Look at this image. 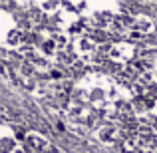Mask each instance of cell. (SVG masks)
<instances>
[{
  "instance_id": "cell-1",
  "label": "cell",
  "mask_w": 157,
  "mask_h": 153,
  "mask_svg": "<svg viewBox=\"0 0 157 153\" xmlns=\"http://www.w3.org/2000/svg\"><path fill=\"white\" fill-rule=\"evenodd\" d=\"M76 101L96 109H109L119 96V86L107 76H86L76 86Z\"/></svg>"
},
{
  "instance_id": "cell-2",
  "label": "cell",
  "mask_w": 157,
  "mask_h": 153,
  "mask_svg": "<svg viewBox=\"0 0 157 153\" xmlns=\"http://www.w3.org/2000/svg\"><path fill=\"white\" fill-rule=\"evenodd\" d=\"M66 117H68V121H70L72 127H82L84 131H88L96 125L98 113L94 109H90L88 105H84V103L72 101L68 105V109H66Z\"/></svg>"
},
{
  "instance_id": "cell-3",
  "label": "cell",
  "mask_w": 157,
  "mask_h": 153,
  "mask_svg": "<svg viewBox=\"0 0 157 153\" xmlns=\"http://www.w3.org/2000/svg\"><path fill=\"white\" fill-rule=\"evenodd\" d=\"M74 46H76V56L80 58L84 64H96L100 54H101L100 42L90 34H84V36H80V38H76Z\"/></svg>"
},
{
  "instance_id": "cell-4",
  "label": "cell",
  "mask_w": 157,
  "mask_h": 153,
  "mask_svg": "<svg viewBox=\"0 0 157 153\" xmlns=\"http://www.w3.org/2000/svg\"><path fill=\"white\" fill-rule=\"evenodd\" d=\"M101 54H105V58L109 62H113V64L125 66L127 62H131L137 56V50L127 42H115L111 46H107V50H101Z\"/></svg>"
},
{
  "instance_id": "cell-5",
  "label": "cell",
  "mask_w": 157,
  "mask_h": 153,
  "mask_svg": "<svg viewBox=\"0 0 157 153\" xmlns=\"http://www.w3.org/2000/svg\"><path fill=\"white\" fill-rule=\"evenodd\" d=\"M24 147L28 153H48L50 151V141L38 131H32L24 137Z\"/></svg>"
},
{
  "instance_id": "cell-6",
  "label": "cell",
  "mask_w": 157,
  "mask_h": 153,
  "mask_svg": "<svg viewBox=\"0 0 157 153\" xmlns=\"http://www.w3.org/2000/svg\"><path fill=\"white\" fill-rule=\"evenodd\" d=\"M96 137H98L100 143L111 145V143L119 141V137H121V129H119L117 123H105V125H101V127L96 129Z\"/></svg>"
},
{
  "instance_id": "cell-7",
  "label": "cell",
  "mask_w": 157,
  "mask_h": 153,
  "mask_svg": "<svg viewBox=\"0 0 157 153\" xmlns=\"http://www.w3.org/2000/svg\"><path fill=\"white\" fill-rule=\"evenodd\" d=\"M155 30V24L149 16H143V14H137L133 16V22H131V32H137V34L145 36V34H151Z\"/></svg>"
},
{
  "instance_id": "cell-8",
  "label": "cell",
  "mask_w": 157,
  "mask_h": 153,
  "mask_svg": "<svg viewBox=\"0 0 157 153\" xmlns=\"http://www.w3.org/2000/svg\"><path fill=\"white\" fill-rule=\"evenodd\" d=\"M18 139H16V133H10L8 127L2 129V153H14L18 149Z\"/></svg>"
},
{
  "instance_id": "cell-9",
  "label": "cell",
  "mask_w": 157,
  "mask_h": 153,
  "mask_svg": "<svg viewBox=\"0 0 157 153\" xmlns=\"http://www.w3.org/2000/svg\"><path fill=\"white\" fill-rule=\"evenodd\" d=\"M38 8L44 12V14L54 16L58 10H62V8H64V4H60V2H40V4H38Z\"/></svg>"
},
{
  "instance_id": "cell-10",
  "label": "cell",
  "mask_w": 157,
  "mask_h": 153,
  "mask_svg": "<svg viewBox=\"0 0 157 153\" xmlns=\"http://www.w3.org/2000/svg\"><path fill=\"white\" fill-rule=\"evenodd\" d=\"M14 153H28V151H24V149H22V147H18V149H16Z\"/></svg>"
}]
</instances>
